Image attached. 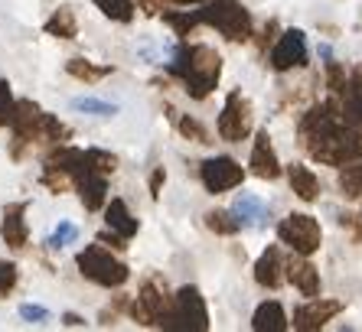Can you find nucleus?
Segmentation results:
<instances>
[{"label":"nucleus","mask_w":362,"mask_h":332,"mask_svg":"<svg viewBox=\"0 0 362 332\" xmlns=\"http://www.w3.org/2000/svg\"><path fill=\"white\" fill-rule=\"evenodd\" d=\"M13 283H17V267L7 264V261H0V297H7L13 290Z\"/></svg>","instance_id":"25"},{"label":"nucleus","mask_w":362,"mask_h":332,"mask_svg":"<svg viewBox=\"0 0 362 332\" xmlns=\"http://www.w3.org/2000/svg\"><path fill=\"white\" fill-rule=\"evenodd\" d=\"M281 271H287L284 258H281L278 248L264 251V258L258 261V267H255V277H258V283H264V287H281V280H284L287 274H281Z\"/></svg>","instance_id":"13"},{"label":"nucleus","mask_w":362,"mask_h":332,"mask_svg":"<svg viewBox=\"0 0 362 332\" xmlns=\"http://www.w3.org/2000/svg\"><path fill=\"white\" fill-rule=\"evenodd\" d=\"M242 166L235 160L228 157H219V160H209V163L202 166V183L209 192H226V189H235L242 183Z\"/></svg>","instance_id":"6"},{"label":"nucleus","mask_w":362,"mask_h":332,"mask_svg":"<svg viewBox=\"0 0 362 332\" xmlns=\"http://www.w3.org/2000/svg\"><path fill=\"white\" fill-rule=\"evenodd\" d=\"M337 313H339V303H320L317 297H310L294 313V326L297 329H317V326H323L329 316H337Z\"/></svg>","instance_id":"8"},{"label":"nucleus","mask_w":362,"mask_h":332,"mask_svg":"<svg viewBox=\"0 0 362 332\" xmlns=\"http://www.w3.org/2000/svg\"><path fill=\"white\" fill-rule=\"evenodd\" d=\"M177 319L186 329H189V326H193V329H206V319H209V316H206V307H202L199 293H196L193 287L177 297Z\"/></svg>","instance_id":"9"},{"label":"nucleus","mask_w":362,"mask_h":332,"mask_svg":"<svg viewBox=\"0 0 362 332\" xmlns=\"http://www.w3.org/2000/svg\"><path fill=\"white\" fill-rule=\"evenodd\" d=\"M291 183H294V192L300 196V199H317V176L307 170V166H291Z\"/></svg>","instance_id":"16"},{"label":"nucleus","mask_w":362,"mask_h":332,"mask_svg":"<svg viewBox=\"0 0 362 332\" xmlns=\"http://www.w3.org/2000/svg\"><path fill=\"white\" fill-rule=\"evenodd\" d=\"M108 225L121 235V238H131V235L137 232V222H131V215H127V206H124L121 199L111 202V208H108Z\"/></svg>","instance_id":"17"},{"label":"nucleus","mask_w":362,"mask_h":332,"mask_svg":"<svg viewBox=\"0 0 362 332\" xmlns=\"http://www.w3.org/2000/svg\"><path fill=\"white\" fill-rule=\"evenodd\" d=\"M137 4H141L147 13H160V10L167 7V0H137Z\"/></svg>","instance_id":"29"},{"label":"nucleus","mask_w":362,"mask_h":332,"mask_svg":"<svg viewBox=\"0 0 362 332\" xmlns=\"http://www.w3.org/2000/svg\"><path fill=\"white\" fill-rule=\"evenodd\" d=\"M69 72L78 75V78H88V82H95V78H101V75H108V69H92V66H82V59H76V62H69Z\"/></svg>","instance_id":"26"},{"label":"nucleus","mask_w":362,"mask_h":332,"mask_svg":"<svg viewBox=\"0 0 362 332\" xmlns=\"http://www.w3.org/2000/svg\"><path fill=\"white\" fill-rule=\"evenodd\" d=\"M26 206H10L4 212V241L10 248H26V222H23Z\"/></svg>","instance_id":"14"},{"label":"nucleus","mask_w":362,"mask_h":332,"mask_svg":"<svg viewBox=\"0 0 362 332\" xmlns=\"http://www.w3.org/2000/svg\"><path fill=\"white\" fill-rule=\"evenodd\" d=\"M180 131H183L186 137L193 134V137H196V143H212V141H209V134L202 131V127L196 124V121H180Z\"/></svg>","instance_id":"27"},{"label":"nucleus","mask_w":362,"mask_h":332,"mask_svg":"<svg viewBox=\"0 0 362 332\" xmlns=\"http://www.w3.org/2000/svg\"><path fill=\"white\" fill-rule=\"evenodd\" d=\"M235 218H238V225L242 228H255V225H268V218H271V208L264 206L262 199H255V196H238V202H235Z\"/></svg>","instance_id":"10"},{"label":"nucleus","mask_w":362,"mask_h":332,"mask_svg":"<svg viewBox=\"0 0 362 332\" xmlns=\"http://www.w3.org/2000/svg\"><path fill=\"white\" fill-rule=\"evenodd\" d=\"M13 114H17V105L10 98V85L0 82V124H13Z\"/></svg>","instance_id":"22"},{"label":"nucleus","mask_w":362,"mask_h":332,"mask_svg":"<svg viewBox=\"0 0 362 332\" xmlns=\"http://www.w3.org/2000/svg\"><path fill=\"white\" fill-rule=\"evenodd\" d=\"M173 72L186 82V92H193L196 98H202L216 85V78H219V52H212L209 46H189L177 59Z\"/></svg>","instance_id":"1"},{"label":"nucleus","mask_w":362,"mask_h":332,"mask_svg":"<svg viewBox=\"0 0 362 332\" xmlns=\"http://www.w3.org/2000/svg\"><path fill=\"white\" fill-rule=\"evenodd\" d=\"M95 4L101 7L105 17H115V20H121V23L131 20V0H95Z\"/></svg>","instance_id":"20"},{"label":"nucleus","mask_w":362,"mask_h":332,"mask_svg":"<svg viewBox=\"0 0 362 332\" xmlns=\"http://www.w3.org/2000/svg\"><path fill=\"white\" fill-rule=\"evenodd\" d=\"M278 235L297 254H310V251L320 248V225L313 222L310 215H287L278 225Z\"/></svg>","instance_id":"4"},{"label":"nucleus","mask_w":362,"mask_h":332,"mask_svg":"<svg viewBox=\"0 0 362 332\" xmlns=\"http://www.w3.org/2000/svg\"><path fill=\"white\" fill-rule=\"evenodd\" d=\"M72 108L76 111H88V114H98V117H108L115 114V105H108V101H98V98H76L72 101Z\"/></svg>","instance_id":"21"},{"label":"nucleus","mask_w":362,"mask_h":332,"mask_svg":"<svg viewBox=\"0 0 362 332\" xmlns=\"http://www.w3.org/2000/svg\"><path fill=\"white\" fill-rule=\"evenodd\" d=\"M274 69H291V66H303L307 62V46H303V33H284L274 49Z\"/></svg>","instance_id":"7"},{"label":"nucleus","mask_w":362,"mask_h":332,"mask_svg":"<svg viewBox=\"0 0 362 332\" xmlns=\"http://www.w3.org/2000/svg\"><path fill=\"white\" fill-rule=\"evenodd\" d=\"M46 30L56 36H62V40H72L76 36V17H72V10L69 7H59L56 10V17L46 23Z\"/></svg>","instance_id":"18"},{"label":"nucleus","mask_w":362,"mask_h":332,"mask_svg":"<svg viewBox=\"0 0 362 332\" xmlns=\"http://www.w3.org/2000/svg\"><path fill=\"white\" fill-rule=\"evenodd\" d=\"M343 189L349 192V196H362V166H346Z\"/></svg>","instance_id":"24"},{"label":"nucleus","mask_w":362,"mask_h":332,"mask_svg":"<svg viewBox=\"0 0 362 332\" xmlns=\"http://www.w3.org/2000/svg\"><path fill=\"white\" fill-rule=\"evenodd\" d=\"M20 316H23V319H30V323H42V319H49V309H42V307H33V303H23V307H20Z\"/></svg>","instance_id":"28"},{"label":"nucleus","mask_w":362,"mask_h":332,"mask_svg":"<svg viewBox=\"0 0 362 332\" xmlns=\"http://www.w3.org/2000/svg\"><path fill=\"white\" fill-rule=\"evenodd\" d=\"M199 20H206V23H212V26H219L228 40H248V30H252L248 13H245V7H238L235 0H216L212 7L202 10Z\"/></svg>","instance_id":"3"},{"label":"nucleus","mask_w":362,"mask_h":332,"mask_svg":"<svg viewBox=\"0 0 362 332\" xmlns=\"http://www.w3.org/2000/svg\"><path fill=\"white\" fill-rule=\"evenodd\" d=\"M255 329L258 332H281V329H287V316H284V309H281V303H264L258 313H255Z\"/></svg>","instance_id":"15"},{"label":"nucleus","mask_w":362,"mask_h":332,"mask_svg":"<svg viewBox=\"0 0 362 332\" xmlns=\"http://www.w3.org/2000/svg\"><path fill=\"white\" fill-rule=\"evenodd\" d=\"M180 4H199V0H180Z\"/></svg>","instance_id":"30"},{"label":"nucleus","mask_w":362,"mask_h":332,"mask_svg":"<svg viewBox=\"0 0 362 332\" xmlns=\"http://www.w3.org/2000/svg\"><path fill=\"white\" fill-rule=\"evenodd\" d=\"M287 280L294 283L307 300L320 293V277H317V271L307 261H287Z\"/></svg>","instance_id":"11"},{"label":"nucleus","mask_w":362,"mask_h":332,"mask_svg":"<svg viewBox=\"0 0 362 332\" xmlns=\"http://www.w3.org/2000/svg\"><path fill=\"white\" fill-rule=\"evenodd\" d=\"M248 131H252V105H248L238 92H232L226 101V108H222V114H219V134L226 141L235 143V141H242Z\"/></svg>","instance_id":"5"},{"label":"nucleus","mask_w":362,"mask_h":332,"mask_svg":"<svg viewBox=\"0 0 362 332\" xmlns=\"http://www.w3.org/2000/svg\"><path fill=\"white\" fill-rule=\"evenodd\" d=\"M209 228L212 232H222V235H232V232H238L242 225H238V218H235V212H209Z\"/></svg>","instance_id":"19"},{"label":"nucleus","mask_w":362,"mask_h":332,"mask_svg":"<svg viewBox=\"0 0 362 332\" xmlns=\"http://www.w3.org/2000/svg\"><path fill=\"white\" fill-rule=\"evenodd\" d=\"M252 170L262 179H274L281 173L278 170V157H274V150H271V141L268 134H258V141H255V150H252Z\"/></svg>","instance_id":"12"},{"label":"nucleus","mask_w":362,"mask_h":332,"mask_svg":"<svg viewBox=\"0 0 362 332\" xmlns=\"http://www.w3.org/2000/svg\"><path fill=\"white\" fill-rule=\"evenodd\" d=\"M76 225H69V222H62L59 225V228H56V235H52V238L49 241H46V244H49V248L52 251H59V248H66V244H69V241H76Z\"/></svg>","instance_id":"23"},{"label":"nucleus","mask_w":362,"mask_h":332,"mask_svg":"<svg viewBox=\"0 0 362 332\" xmlns=\"http://www.w3.org/2000/svg\"><path fill=\"white\" fill-rule=\"evenodd\" d=\"M78 267H82V274L88 277V280L101 283V287H118V283L127 280V267L121 264V261H115L108 251L98 248V244H92L88 251L78 254Z\"/></svg>","instance_id":"2"}]
</instances>
